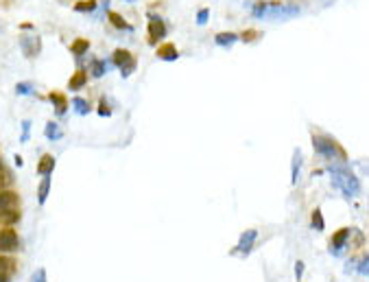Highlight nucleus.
<instances>
[{"label": "nucleus", "instance_id": "obj_1", "mask_svg": "<svg viewBox=\"0 0 369 282\" xmlns=\"http://www.w3.org/2000/svg\"><path fill=\"white\" fill-rule=\"evenodd\" d=\"M328 171H330V175H332V182H334V186L347 197V199H354V197H358V193H360L358 177H356L354 173L349 171V166L345 164V162H332V164L328 166Z\"/></svg>", "mask_w": 369, "mask_h": 282}, {"label": "nucleus", "instance_id": "obj_2", "mask_svg": "<svg viewBox=\"0 0 369 282\" xmlns=\"http://www.w3.org/2000/svg\"><path fill=\"white\" fill-rule=\"evenodd\" d=\"M253 16H267V18H273V20H288V18H295L299 16V7H293V5H269V3H262L258 7H253Z\"/></svg>", "mask_w": 369, "mask_h": 282}, {"label": "nucleus", "instance_id": "obj_3", "mask_svg": "<svg viewBox=\"0 0 369 282\" xmlns=\"http://www.w3.org/2000/svg\"><path fill=\"white\" fill-rule=\"evenodd\" d=\"M312 147H314V151H317L319 155H323V158H330V160L338 158L336 142L328 136H312Z\"/></svg>", "mask_w": 369, "mask_h": 282}, {"label": "nucleus", "instance_id": "obj_4", "mask_svg": "<svg viewBox=\"0 0 369 282\" xmlns=\"http://www.w3.org/2000/svg\"><path fill=\"white\" fill-rule=\"evenodd\" d=\"M166 38V27H164V20L155 14H149V40L151 44H157L160 40Z\"/></svg>", "mask_w": 369, "mask_h": 282}, {"label": "nucleus", "instance_id": "obj_5", "mask_svg": "<svg viewBox=\"0 0 369 282\" xmlns=\"http://www.w3.org/2000/svg\"><path fill=\"white\" fill-rule=\"evenodd\" d=\"M20 49H22V53L27 55L29 59H33V57H38L40 55V51H42V40L38 38V35H22L20 38Z\"/></svg>", "mask_w": 369, "mask_h": 282}, {"label": "nucleus", "instance_id": "obj_6", "mask_svg": "<svg viewBox=\"0 0 369 282\" xmlns=\"http://www.w3.org/2000/svg\"><path fill=\"white\" fill-rule=\"evenodd\" d=\"M112 64H114V66H118V68L123 70V77H129V75H131V70H134V64H131V55H129V51H125V49L114 51V55H112Z\"/></svg>", "mask_w": 369, "mask_h": 282}, {"label": "nucleus", "instance_id": "obj_7", "mask_svg": "<svg viewBox=\"0 0 369 282\" xmlns=\"http://www.w3.org/2000/svg\"><path fill=\"white\" fill-rule=\"evenodd\" d=\"M20 247V238H18V234L14 230H3L0 232V251H16Z\"/></svg>", "mask_w": 369, "mask_h": 282}, {"label": "nucleus", "instance_id": "obj_8", "mask_svg": "<svg viewBox=\"0 0 369 282\" xmlns=\"http://www.w3.org/2000/svg\"><path fill=\"white\" fill-rule=\"evenodd\" d=\"M256 238H258V230H247V232L240 234V241H238L236 247H238L240 254H249L253 243H256Z\"/></svg>", "mask_w": 369, "mask_h": 282}, {"label": "nucleus", "instance_id": "obj_9", "mask_svg": "<svg viewBox=\"0 0 369 282\" xmlns=\"http://www.w3.org/2000/svg\"><path fill=\"white\" fill-rule=\"evenodd\" d=\"M16 195L9 190H0V217H7V212H14L16 208Z\"/></svg>", "mask_w": 369, "mask_h": 282}, {"label": "nucleus", "instance_id": "obj_10", "mask_svg": "<svg viewBox=\"0 0 369 282\" xmlns=\"http://www.w3.org/2000/svg\"><path fill=\"white\" fill-rule=\"evenodd\" d=\"M53 169H55V158H53V155H44L38 164V173L42 177H51Z\"/></svg>", "mask_w": 369, "mask_h": 282}, {"label": "nucleus", "instance_id": "obj_11", "mask_svg": "<svg viewBox=\"0 0 369 282\" xmlns=\"http://www.w3.org/2000/svg\"><path fill=\"white\" fill-rule=\"evenodd\" d=\"M347 238H349V230L345 227V230H341V232H336L334 236H332V251H341L343 247H345V243H347Z\"/></svg>", "mask_w": 369, "mask_h": 282}, {"label": "nucleus", "instance_id": "obj_12", "mask_svg": "<svg viewBox=\"0 0 369 282\" xmlns=\"http://www.w3.org/2000/svg\"><path fill=\"white\" fill-rule=\"evenodd\" d=\"M157 55H160V59H164V62H175V59L179 57V53L173 44H166V46H162V49L157 51Z\"/></svg>", "mask_w": 369, "mask_h": 282}, {"label": "nucleus", "instance_id": "obj_13", "mask_svg": "<svg viewBox=\"0 0 369 282\" xmlns=\"http://www.w3.org/2000/svg\"><path fill=\"white\" fill-rule=\"evenodd\" d=\"M214 42H216V46H232L238 42V35L236 33H216Z\"/></svg>", "mask_w": 369, "mask_h": 282}, {"label": "nucleus", "instance_id": "obj_14", "mask_svg": "<svg viewBox=\"0 0 369 282\" xmlns=\"http://www.w3.org/2000/svg\"><path fill=\"white\" fill-rule=\"evenodd\" d=\"M299 166H301V151L295 149L293 151V169H291V182L293 184H297V179H299Z\"/></svg>", "mask_w": 369, "mask_h": 282}, {"label": "nucleus", "instance_id": "obj_15", "mask_svg": "<svg viewBox=\"0 0 369 282\" xmlns=\"http://www.w3.org/2000/svg\"><path fill=\"white\" fill-rule=\"evenodd\" d=\"M72 107H75V112L81 114V116H88V114H90V103H88L86 99H81V97H75V101H72Z\"/></svg>", "mask_w": 369, "mask_h": 282}, {"label": "nucleus", "instance_id": "obj_16", "mask_svg": "<svg viewBox=\"0 0 369 282\" xmlns=\"http://www.w3.org/2000/svg\"><path fill=\"white\" fill-rule=\"evenodd\" d=\"M48 190H51V177H44L40 184V190H38V201L44 203L48 199Z\"/></svg>", "mask_w": 369, "mask_h": 282}, {"label": "nucleus", "instance_id": "obj_17", "mask_svg": "<svg viewBox=\"0 0 369 282\" xmlns=\"http://www.w3.org/2000/svg\"><path fill=\"white\" fill-rule=\"evenodd\" d=\"M110 20H112V25H114V27L120 29V31H131V27L127 25V22L123 20V16L116 14V11H112V14H110Z\"/></svg>", "mask_w": 369, "mask_h": 282}, {"label": "nucleus", "instance_id": "obj_18", "mask_svg": "<svg viewBox=\"0 0 369 282\" xmlns=\"http://www.w3.org/2000/svg\"><path fill=\"white\" fill-rule=\"evenodd\" d=\"M51 101L55 103V114H57V116H64V114H66V101H64V97H59V94L53 92L51 94Z\"/></svg>", "mask_w": 369, "mask_h": 282}, {"label": "nucleus", "instance_id": "obj_19", "mask_svg": "<svg viewBox=\"0 0 369 282\" xmlns=\"http://www.w3.org/2000/svg\"><path fill=\"white\" fill-rule=\"evenodd\" d=\"M88 49H90V44H88V42H86V40H77V42H75V44H72V46H70V51H72V53H75V55H77V57L86 55V53H88Z\"/></svg>", "mask_w": 369, "mask_h": 282}, {"label": "nucleus", "instance_id": "obj_20", "mask_svg": "<svg viewBox=\"0 0 369 282\" xmlns=\"http://www.w3.org/2000/svg\"><path fill=\"white\" fill-rule=\"evenodd\" d=\"M46 138H48V140H59V138H62V129H59L57 123H48L46 125Z\"/></svg>", "mask_w": 369, "mask_h": 282}, {"label": "nucleus", "instance_id": "obj_21", "mask_svg": "<svg viewBox=\"0 0 369 282\" xmlns=\"http://www.w3.org/2000/svg\"><path fill=\"white\" fill-rule=\"evenodd\" d=\"M83 86H86V75H83V73H77V75L68 81V90H75V92H77L79 88H83Z\"/></svg>", "mask_w": 369, "mask_h": 282}, {"label": "nucleus", "instance_id": "obj_22", "mask_svg": "<svg viewBox=\"0 0 369 282\" xmlns=\"http://www.w3.org/2000/svg\"><path fill=\"white\" fill-rule=\"evenodd\" d=\"M105 68H107V62H99V59H94L92 66H90V70H92V77H103L105 75Z\"/></svg>", "mask_w": 369, "mask_h": 282}, {"label": "nucleus", "instance_id": "obj_23", "mask_svg": "<svg viewBox=\"0 0 369 282\" xmlns=\"http://www.w3.org/2000/svg\"><path fill=\"white\" fill-rule=\"evenodd\" d=\"M75 11H83V14L96 11V0H83V3H75Z\"/></svg>", "mask_w": 369, "mask_h": 282}, {"label": "nucleus", "instance_id": "obj_24", "mask_svg": "<svg viewBox=\"0 0 369 282\" xmlns=\"http://www.w3.org/2000/svg\"><path fill=\"white\" fill-rule=\"evenodd\" d=\"M310 225L314 227V230H323V227H325V221H323V217H321V210H314V212H312Z\"/></svg>", "mask_w": 369, "mask_h": 282}, {"label": "nucleus", "instance_id": "obj_25", "mask_svg": "<svg viewBox=\"0 0 369 282\" xmlns=\"http://www.w3.org/2000/svg\"><path fill=\"white\" fill-rule=\"evenodd\" d=\"M208 18H210V9H199L197 11V25L205 27V25H208Z\"/></svg>", "mask_w": 369, "mask_h": 282}, {"label": "nucleus", "instance_id": "obj_26", "mask_svg": "<svg viewBox=\"0 0 369 282\" xmlns=\"http://www.w3.org/2000/svg\"><path fill=\"white\" fill-rule=\"evenodd\" d=\"M16 92L18 94H33V83H18Z\"/></svg>", "mask_w": 369, "mask_h": 282}, {"label": "nucleus", "instance_id": "obj_27", "mask_svg": "<svg viewBox=\"0 0 369 282\" xmlns=\"http://www.w3.org/2000/svg\"><path fill=\"white\" fill-rule=\"evenodd\" d=\"M29 138H31V121H24L22 123V142H29Z\"/></svg>", "mask_w": 369, "mask_h": 282}, {"label": "nucleus", "instance_id": "obj_28", "mask_svg": "<svg viewBox=\"0 0 369 282\" xmlns=\"http://www.w3.org/2000/svg\"><path fill=\"white\" fill-rule=\"evenodd\" d=\"M101 116H110V110H107V101L101 99V110H99Z\"/></svg>", "mask_w": 369, "mask_h": 282}, {"label": "nucleus", "instance_id": "obj_29", "mask_svg": "<svg viewBox=\"0 0 369 282\" xmlns=\"http://www.w3.org/2000/svg\"><path fill=\"white\" fill-rule=\"evenodd\" d=\"M44 269H38V271H35V275H33V280L31 282H44Z\"/></svg>", "mask_w": 369, "mask_h": 282}, {"label": "nucleus", "instance_id": "obj_30", "mask_svg": "<svg viewBox=\"0 0 369 282\" xmlns=\"http://www.w3.org/2000/svg\"><path fill=\"white\" fill-rule=\"evenodd\" d=\"M301 271H304V262H295V275H297V280H301Z\"/></svg>", "mask_w": 369, "mask_h": 282}, {"label": "nucleus", "instance_id": "obj_31", "mask_svg": "<svg viewBox=\"0 0 369 282\" xmlns=\"http://www.w3.org/2000/svg\"><path fill=\"white\" fill-rule=\"evenodd\" d=\"M9 265H11V262H9V260H5V258H0V273H7V269H9Z\"/></svg>", "mask_w": 369, "mask_h": 282}, {"label": "nucleus", "instance_id": "obj_32", "mask_svg": "<svg viewBox=\"0 0 369 282\" xmlns=\"http://www.w3.org/2000/svg\"><path fill=\"white\" fill-rule=\"evenodd\" d=\"M360 273H367V258L360 260Z\"/></svg>", "mask_w": 369, "mask_h": 282}, {"label": "nucleus", "instance_id": "obj_33", "mask_svg": "<svg viewBox=\"0 0 369 282\" xmlns=\"http://www.w3.org/2000/svg\"><path fill=\"white\" fill-rule=\"evenodd\" d=\"M0 282H7V273H0Z\"/></svg>", "mask_w": 369, "mask_h": 282}, {"label": "nucleus", "instance_id": "obj_34", "mask_svg": "<svg viewBox=\"0 0 369 282\" xmlns=\"http://www.w3.org/2000/svg\"><path fill=\"white\" fill-rule=\"evenodd\" d=\"M127 3H129V5H134V3H138V0H127Z\"/></svg>", "mask_w": 369, "mask_h": 282}, {"label": "nucleus", "instance_id": "obj_35", "mask_svg": "<svg viewBox=\"0 0 369 282\" xmlns=\"http://www.w3.org/2000/svg\"><path fill=\"white\" fill-rule=\"evenodd\" d=\"M0 173H3V162H0Z\"/></svg>", "mask_w": 369, "mask_h": 282}]
</instances>
